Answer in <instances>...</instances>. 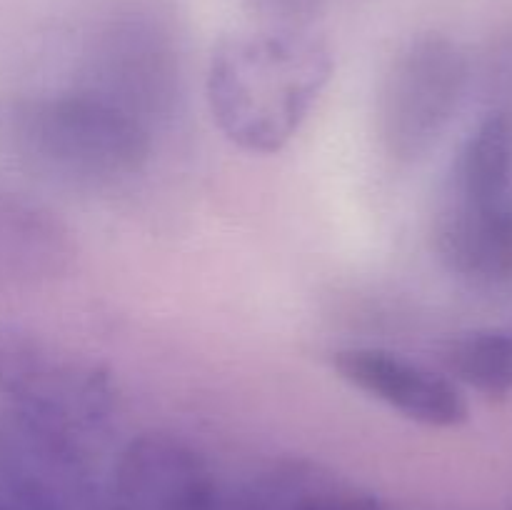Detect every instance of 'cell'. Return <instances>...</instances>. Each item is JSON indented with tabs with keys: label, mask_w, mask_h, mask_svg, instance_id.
I'll use <instances>...</instances> for the list:
<instances>
[{
	"label": "cell",
	"mask_w": 512,
	"mask_h": 510,
	"mask_svg": "<svg viewBox=\"0 0 512 510\" xmlns=\"http://www.w3.org/2000/svg\"><path fill=\"white\" fill-rule=\"evenodd\" d=\"M333 75V55L313 30L255 28L213 48L208 105L220 133L258 155L283 150Z\"/></svg>",
	"instance_id": "obj_1"
},
{
	"label": "cell",
	"mask_w": 512,
	"mask_h": 510,
	"mask_svg": "<svg viewBox=\"0 0 512 510\" xmlns=\"http://www.w3.org/2000/svg\"><path fill=\"white\" fill-rule=\"evenodd\" d=\"M3 135L33 173L78 190L113 188L150 155L148 125L95 90L15 100L3 113Z\"/></svg>",
	"instance_id": "obj_2"
},
{
	"label": "cell",
	"mask_w": 512,
	"mask_h": 510,
	"mask_svg": "<svg viewBox=\"0 0 512 510\" xmlns=\"http://www.w3.org/2000/svg\"><path fill=\"white\" fill-rule=\"evenodd\" d=\"M445 268L475 285L512 280V115L493 110L463 140L433 228Z\"/></svg>",
	"instance_id": "obj_3"
},
{
	"label": "cell",
	"mask_w": 512,
	"mask_h": 510,
	"mask_svg": "<svg viewBox=\"0 0 512 510\" xmlns=\"http://www.w3.org/2000/svg\"><path fill=\"white\" fill-rule=\"evenodd\" d=\"M0 393L8 395L10 408L55 425L83 445L105 433L118 410V393L103 365L3 320Z\"/></svg>",
	"instance_id": "obj_4"
},
{
	"label": "cell",
	"mask_w": 512,
	"mask_h": 510,
	"mask_svg": "<svg viewBox=\"0 0 512 510\" xmlns=\"http://www.w3.org/2000/svg\"><path fill=\"white\" fill-rule=\"evenodd\" d=\"M468 58L440 33L410 40L385 73L378 95V135L398 163H415L438 145L468 88Z\"/></svg>",
	"instance_id": "obj_5"
},
{
	"label": "cell",
	"mask_w": 512,
	"mask_h": 510,
	"mask_svg": "<svg viewBox=\"0 0 512 510\" xmlns=\"http://www.w3.org/2000/svg\"><path fill=\"white\" fill-rule=\"evenodd\" d=\"M0 500L10 510H108L88 445L18 408L0 415Z\"/></svg>",
	"instance_id": "obj_6"
},
{
	"label": "cell",
	"mask_w": 512,
	"mask_h": 510,
	"mask_svg": "<svg viewBox=\"0 0 512 510\" xmlns=\"http://www.w3.org/2000/svg\"><path fill=\"white\" fill-rule=\"evenodd\" d=\"M108 510H235L203 455L170 433L130 440L115 465Z\"/></svg>",
	"instance_id": "obj_7"
},
{
	"label": "cell",
	"mask_w": 512,
	"mask_h": 510,
	"mask_svg": "<svg viewBox=\"0 0 512 510\" xmlns=\"http://www.w3.org/2000/svg\"><path fill=\"white\" fill-rule=\"evenodd\" d=\"M333 368L355 390L398 410L413 423L458 428L468 420V403L453 380L398 353L345 348L333 355Z\"/></svg>",
	"instance_id": "obj_8"
},
{
	"label": "cell",
	"mask_w": 512,
	"mask_h": 510,
	"mask_svg": "<svg viewBox=\"0 0 512 510\" xmlns=\"http://www.w3.org/2000/svg\"><path fill=\"white\" fill-rule=\"evenodd\" d=\"M440 360L453 378L485 398L512 393V335L500 328H478L450 338L440 348Z\"/></svg>",
	"instance_id": "obj_9"
},
{
	"label": "cell",
	"mask_w": 512,
	"mask_h": 510,
	"mask_svg": "<svg viewBox=\"0 0 512 510\" xmlns=\"http://www.w3.org/2000/svg\"><path fill=\"white\" fill-rule=\"evenodd\" d=\"M263 495L270 510H380L375 500L355 498V495L343 498L320 485L313 488V480H305L300 475L280 480L275 483V488L265 490Z\"/></svg>",
	"instance_id": "obj_10"
},
{
	"label": "cell",
	"mask_w": 512,
	"mask_h": 510,
	"mask_svg": "<svg viewBox=\"0 0 512 510\" xmlns=\"http://www.w3.org/2000/svg\"><path fill=\"white\" fill-rule=\"evenodd\" d=\"M263 28L313 30L323 0H248Z\"/></svg>",
	"instance_id": "obj_11"
},
{
	"label": "cell",
	"mask_w": 512,
	"mask_h": 510,
	"mask_svg": "<svg viewBox=\"0 0 512 510\" xmlns=\"http://www.w3.org/2000/svg\"><path fill=\"white\" fill-rule=\"evenodd\" d=\"M0 510H10V508H8V505H5V503H3V500H0Z\"/></svg>",
	"instance_id": "obj_12"
}]
</instances>
